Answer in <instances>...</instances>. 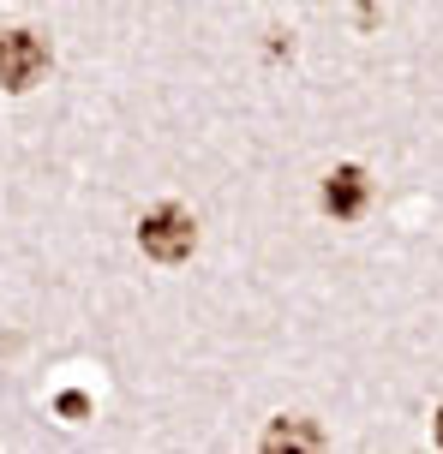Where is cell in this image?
Instances as JSON below:
<instances>
[{
	"mask_svg": "<svg viewBox=\"0 0 443 454\" xmlns=\"http://www.w3.org/2000/svg\"><path fill=\"white\" fill-rule=\"evenodd\" d=\"M438 449H443V412H438Z\"/></svg>",
	"mask_w": 443,
	"mask_h": 454,
	"instance_id": "6",
	"label": "cell"
},
{
	"mask_svg": "<svg viewBox=\"0 0 443 454\" xmlns=\"http://www.w3.org/2000/svg\"><path fill=\"white\" fill-rule=\"evenodd\" d=\"M366 204H372V180H366L360 168H336V174L324 180V209L336 215V222H360Z\"/></svg>",
	"mask_w": 443,
	"mask_h": 454,
	"instance_id": "3",
	"label": "cell"
},
{
	"mask_svg": "<svg viewBox=\"0 0 443 454\" xmlns=\"http://www.w3.org/2000/svg\"><path fill=\"white\" fill-rule=\"evenodd\" d=\"M138 246H144V257H156V263H186L192 246H198V222H192L180 204H162L138 222Z\"/></svg>",
	"mask_w": 443,
	"mask_h": 454,
	"instance_id": "1",
	"label": "cell"
},
{
	"mask_svg": "<svg viewBox=\"0 0 443 454\" xmlns=\"http://www.w3.org/2000/svg\"><path fill=\"white\" fill-rule=\"evenodd\" d=\"M264 449H324V431L318 425H305V419H276L270 431H264Z\"/></svg>",
	"mask_w": 443,
	"mask_h": 454,
	"instance_id": "4",
	"label": "cell"
},
{
	"mask_svg": "<svg viewBox=\"0 0 443 454\" xmlns=\"http://www.w3.org/2000/svg\"><path fill=\"white\" fill-rule=\"evenodd\" d=\"M48 72V48L43 36H30V30H6L0 36V90H30L36 78Z\"/></svg>",
	"mask_w": 443,
	"mask_h": 454,
	"instance_id": "2",
	"label": "cell"
},
{
	"mask_svg": "<svg viewBox=\"0 0 443 454\" xmlns=\"http://www.w3.org/2000/svg\"><path fill=\"white\" fill-rule=\"evenodd\" d=\"M54 407H60V419H72V425H78V419L91 412V395H78V388H67V395H60Z\"/></svg>",
	"mask_w": 443,
	"mask_h": 454,
	"instance_id": "5",
	"label": "cell"
}]
</instances>
